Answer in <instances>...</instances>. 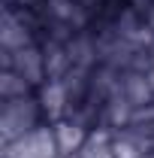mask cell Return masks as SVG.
Returning a JSON list of instances; mask_svg holds the SVG:
<instances>
[{
	"label": "cell",
	"mask_w": 154,
	"mask_h": 158,
	"mask_svg": "<svg viewBox=\"0 0 154 158\" xmlns=\"http://www.w3.org/2000/svg\"><path fill=\"white\" fill-rule=\"evenodd\" d=\"M42 116H45V113H42V106H39V98H33V94L3 100V116H0L3 143H12V140L24 137L27 131L39 128Z\"/></svg>",
	"instance_id": "cell-1"
},
{
	"label": "cell",
	"mask_w": 154,
	"mask_h": 158,
	"mask_svg": "<svg viewBox=\"0 0 154 158\" xmlns=\"http://www.w3.org/2000/svg\"><path fill=\"white\" fill-rule=\"evenodd\" d=\"M3 70H15L33 88H39L48 79V73H45V55H42L39 43H30V46L15 49V52H3Z\"/></svg>",
	"instance_id": "cell-2"
},
{
	"label": "cell",
	"mask_w": 154,
	"mask_h": 158,
	"mask_svg": "<svg viewBox=\"0 0 154 158\" xmlns=\"http://www.w3.org/2000/svg\"><path fill=\"white\" fill-rule=\"evenodd\" d=\"M3 158H58V143L52 128H33L24 137L3 143Z\"/></svg>",
	"instance_id": "cell-3"
},
{
	"label": "cell",
	"mask_w": 154,
	"mask_h": 158,
	"mask_svg": "<svg viewBox=\"0 0 154 158\" xmlns=\"http://www.w3.org/2000/svg\"><path fill=\"white\" fill-rule=\"evenodd\" d=\"M52 134H55V143H58V158H70L76 155L79 149L88 143V128L79 125L76 118H58L52 125Z\"/></svg>",
	"instance_id": "cell-4"
},
{
	"label": "cell",
	"mask_w": 154,
	"mask_h": 158,
	"mask_svg": "<svg viewBox=\"0 0 154 158\" xmlns=\"http://www.w3.org/2000/svg\"><path fill=\"white\" fill-rule=\"evenodd\" d=\"M30 91H33V85L24 76H18L15 70H3V79H0V94H3V100L24 98V94H30Z\"/></svg>",
	"instance_id": "cell-5"
},
{
	"label": "cell",
	"mask_w": 154,
	"mask_h": 158,
	"mask_svg": "<svg viewBox=\"0 0 154 158\" xmlns=\"http://www.w3.org/2000/svg\"><path fill=\"white\" fill-rule=\"evenodd\" d=\"M145 24H148V31L154 34V3L148 6V12H145Z\"/></svg>",
	"instance_id": "cell-6"
},
{
	"label": "cell",
	"mask_w": 154,
	"mask_h": 158,
	"mask_svg": "<svg viewBox=\"0 0 154 158\" xmlns=\"http://www.w3.org/2000/svg\"><path fill=\"white\" fill-rule=\"evenodd\" d=\"M151 70H154V46H151Z\"/></svg>",
	"instance_id": "cell-7"
}]
</instances>
